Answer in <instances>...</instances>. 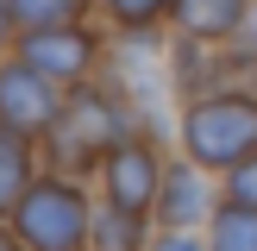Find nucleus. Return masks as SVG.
<instances>
[{
    "mask_svg": "<svg viewBox=\"0 0 257 251\" xmlns=\"http://www.w3.org/2000/svg\"><path fill=\"white\" fill-rule=\"evenodd\" d=\"M100 82L119 94V107L132 113V132L170 151L176 145V82H170V32H113Z\"/></svg>",
    "mask_w": 257,
    "mask_h": 251,
    "instance_id": "obj_1",
    "label": "nucleus"
},
{
    "mask_svg": "<svg viewBox=\"0 0 257 251\" xmlns=\"http://www.w3.org/2000/svg\"><path fill=\"white\" fill-rule=\"evenodd\" d=\"M176 157H188L207 176H232L257 151V88L245 82H213L176 107Z\"/></svg>",
    "mask_w": 257,
    "mask_h": 251,
    "instance_id": "obj_2",
    "label": "nucleus"
},
{
    "mask_svg": "<svg viewBox=\"0 0 257 251\" xmlns=\"http://www.w3.org/2000/svg\"><path fill=\"white\" fill-rule=\"evenodd\" d=\"M119 138H132V113L119 107L107 82H82V88H63V107L38 138V157H44V170L88 182Z\"/></svg>",
    "mask_w": 257,
    "mask_h": 251,
    "instance_id": "obj_3",
    "label": "nucleus"
},
{
    "mask_svg": "<svg viewBox=\"0 0 257 251\" xmlns=\"http://www.w3.org/2000/svg\"><path fill=\"white\" fill-rule=\"evenodd\" d=\"M88 220H94V195L82 176H57L44 170L0 226L19 238L25 251H88Z\"/></svg>",
    "mask_w": 257,
    "mask_h": 251,
    "instance_id": "obj_4",
    "label": "nucleus"
},
{
    "mask_svg": "<svg viewBox=\"0 0 257 251\" xmlns=\"http://www.w3.org/2000/svg\"><path fill=\"white\" fill-rule=\"evenodd\" d=\"M13 57L25 69H38L50 88H82L100 82V63H107V32L94 25H50V32H19L13 38Z\"/></svg>",
    "mask_w": 257,
    "mask_h": 251,
    "instance_id": "obj_5",
    "label": "nucleus"
},
{
    "mask_svg": "<svg viewBox=\"0 0 257 251\" xmlns=\"http://www.w3.org/2000/svg\"><path fill=\"white\" fill-rule=\"evenodd\" d=\"M100 182V201L107 207H125V213H151L157 207V182H163V145H151V138H119V145L100 157L94 170Z\"/></svg>",
    "mask_w": 257,
    "mask_h": 251,
    "instance_id": "obj_6",
    "label": "nucleus"
},
{
    "mask_svg": "<svg viewBox=\"0 0 257 251\" xmlns=\"http://www.w3.org/2000/svg\"><path fill=\"white\" fill-rule=\"evenodd\" d=\"M220 207V188H213L207 170H195L188 157H163V182H157V232H201Z\"/></svg>",
    "mask_w": 257,
    "mask_h": 251,
    "instance_id": "obj_7",
    "label": "nucleus"
},
{
    "mask_svg": "<svg viewBox=\"0 0 257 251\" xmlns=\"http://www.w3.org/2000/svg\"><path fill=\"white\" fill-rule=\"evenodd\" d=\"M57 107H63V88H50L19 57H0V132L44 138V126L57 119Z\"/></svg>",
    "mask_w": 257,
    "mask_h": 251,
    "instance_id": "obj_8",
    "label": "nucleus"
},
{
    "mask_svg": "<svg viewBox=\"0 0 257 251\" xmlns=\"http://www.w3.org/2000/svg\"><path fill=\"white\" fill-rule=\"evenodd\" d=\"M257 0H170V32L195 44H226Z\"/></svg>",
    "mask_w": 257,
    "mask_h": 251,
    "instance_id": "obj_9",
    "label": "nucleus"
},
{
    "mask_svg": "<svg viewBox=\"0 0 257 251\" xmlns=\"http://www.w3.org/2000/svg\"><path fill=\"white\" fill-rule=\"evenodd\" d=\"M157 238V220L151 213H125L94 201V220H88V251H145Z\"/></svg>",
    "mask_w": 257,
    "mask_h": 251,
    "instance_id": "obj_10",
    "label": "nucleus"
},
{
    "mask_svg": "<svg viewBox=\"0 0 257 251\" xmlns=\"http://www.w3.org/2000/svg\"><path fill=\"white\" fill-rule=\"evenodd\" d=\"M44 176V157H38V138H19V132H0V220L13 213V201Z\"/></svg>",
    "mask_w": 257,
    "mask_h": 251,
    "instance_id": "obj_11",
    "label": "nucleus"
},
{
    "mask_svg": "<svg viewBox=\"0 0 257 251\" xmlns=\"http://www.w3.org/2000/svg\"><path fill=\"white\" fill-rule=\"evenodd\" d=\"M201 245H207V251H257V207L220 201L213 220L201 226Z\"/></svg>",
    "mask_w": 257,
    "mask_h": 251,
    "instance_id": "obj_12",
    "label": "nucleus"
},
{
    "mask_svg": "<svg viewBox=\"0 0 257 251\" xmlns=\"http://www.w3.org/2000/svg\"><path fill=\"white\" fill-rule=\"evenodd\" d=\"M13 32H50V25H82L94 0H7Z\"/></svg>",
    "mask_w": 257,
    "mask_h": 251,
    "instance_id": "obj_13",
    "label": "nucleus"
},
{
    "mask_svg": "<svg viewBox=\"0 0 257 251\" xmlns=\"http://www.w3.org/2000/svg\"><path fill=\"white\" fill-rule=\"evenodd\" d=\"M94 13H107L113 32H163L170 25V0H94Z\"/></svg>",
    "mask_w": 257,
    "mask_h": 251,
    "instance_id": "obj_14",
    "label": "nucleus"
},
{
    "mask_svg": "<svg viewBox=\"0 0 257 251\" xmlns=\"http://www.w3.org/2000/svg\"><path fill=\"white\" fill-rule=\"evenodd\" d=\"M220 201H238V207H257V151H251L245 163H238L232 176H226V195H220Z\"/></svg>",
    "mask_w": 257,
    "mask_h": 251,
    "instance_id": "obj_15",
    "label": "nucleus"
},
{
    "mask_svg": "<svg viewBox=\"0 0 257 251\" xmlns=\"http://www.w3.org/2000/svg\"><path fill=\"white\" fill-rule=\"evenodd\" d=\"M145 251H207V245H201V232H157Z\"/></svg>",
    "mask_w": 257,
    "mask_h": 251,
    "instance_id": "obj_16",
    "label": "nucleus"
},
{
    "mask_svg": "<svg viewBox=\"0 0 257 251\" xmlns=\"http://www.w3.org/2000/svg\"><path fill=\"white\" fill-rule=\"evenodd\" d=\"M13 38L19 32H13V13H7V0H0V50H13Z\"/></svg>",
    "mask_w": 257,
    "mask_h": 251,
    "instance_id": "obj_17",
    "label": "nucleus"
},
{
    "mask_svg": "<svg viewBox=\"0 0 257 251\" xmlns=\"http://www.w3.org/2000/svg\"><path fill=\"white\" fill-rule=\"evenodd\" d=\"M0 251H25V245H19V238H13V232H7V226H0Z\"/></svg>",
    "mask_w": 257,
    "mask_h": 251,
    "instance_id": "obj_18",
    "label": "nucleus"
}]
</instances>
